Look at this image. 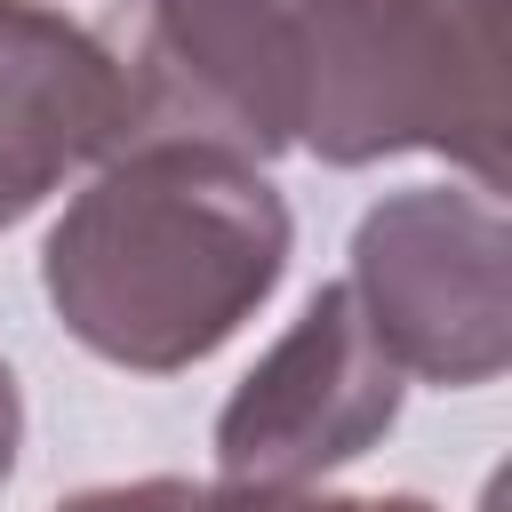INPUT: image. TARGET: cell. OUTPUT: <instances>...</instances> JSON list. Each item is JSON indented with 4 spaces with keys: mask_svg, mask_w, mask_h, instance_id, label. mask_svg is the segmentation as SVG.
<instances>
[{
    "mask_svg": "<svg viewBox=\"0 0 512 512\" xmlns=\"http://www.w3.org/2000/svg\"><path fill=\"white\" fill-rule=\"evenodd\" d=\"M288 240V200L256 160L192 136H136L56 216L40 288L96 360L176 376L264 312Z\"/></svg>",
    "mask_w": 512,
    "mask_h": 512,
    "instance_id": "1",
    "label": "cell"
},
{
    "mask_svg": "<svg viewBox=\"0 0 512 512\" xmlns=\"http://www.w3.org/2000/svg\"><path fill=\"white\" fill-rule=\"evenodd\" d=\"M368 0H144L128 64L136 136H192L240 160L304 144Z\"/></svg>",
    "mask_w": 512,
    "mask_h": 512,
    "instance_id": "2",
    "label": "cell"
},
{
    "mask_svg": "<svg viewBox=\"0 0 512 512\" xmlns=\"http://www.w3.org/2000/svg\"><path fill=\"white\" fill-rule=\"evenodd\" d=\"M328 168L392 152H440L504 192V88H496V0H368L344 64L304 128Z\"/></svg>",
    "mask_w": 512,
    "mask_h": 512,
    "instance_id": "3",
    "label": "cell"
},
{
    "mask_svg": "<svg viewBox=\"0 0 512 512\" xmlns=\"http://www.w3.org/2000/svg\"><path fill=\"white\" fill-rule=\"evenodd\" d=\"M512 240L496 192L408 184L352 232V304L376 352L424 384H496L512 360Z\"/></svg>",
    "mask_w": 512,
    "mask_h": 512,
    "instance_id": "4",
    "label": "cell"
},
{
    "mask_svg": "<svg viewBox=\"0 0 512 512\" xmlns=\"http://www.w3.org/2000/svg\"><path fill=\"white\" fill-rule=\"evenodd\" d=\"M400 368L376 352L344 280H328L288 336L240 376L216 416V472L248 488H312L320 472L368 456L400 416Z\"/></svg>",
    "mask_w": 512,
    "mask_h": 512,
    "instance_id": "5",
    "label": "cell"
},
{
    "mask_svg": "<svg viewBox=\"0 0 512 512\" xmlns=\"http://www.w3.org/2000/svg\"><path fill=\"white\" fill-rule=\"evenodd\" d=\"M136 144L128 64L48 0H0V232Z\"/></svg>",
    "mask_w": 512,
    "mask_h": 512,
    "instance_id": "6",
    "label": "cell"
},
{
    "mask_svg": "<svg viewBox=\"0 0 512 512\" xmlns=\"http://www.w3.org/2000/svg\"><path fill=\"white\" fill-rule=\"evenodd\" d=\"M56 512H368V496L248 488V480H120V488L64 496Z\"/></svg>",
    "mask_w": 512,
    "mask_h": 512,
    "instance_id": "7",
    "label": "cell"
},
{
    "mask_svg": "<svg viewBox=\"0 0 512 512\" xmlns=\"http://www.w3.org/2000/svg\"><path fill=\"white\" fill-rule=\"evenodd\" d=\"M16 440H24V400H16V368L0 360V488L16 472Z\"/></svg>",
    "mask_w": 512,
    "mask_h": 512,
    "instance_id": "8",
    "label": "cell"
},
{
    "mask_svg": "<svg viewBox=\"0 0 512 512\" xmlns=\"http://www.w3.org/2000/svg\"><path fill=\"white\" fill-rule=\"evenodd\" d=\"M368 512H432L424 496H368Z\"/></svg>",
    "mask_w": 512,
    "mask_h": 512,
    "instance_id": "9",
    "label": "cell"
}]
</instances>
